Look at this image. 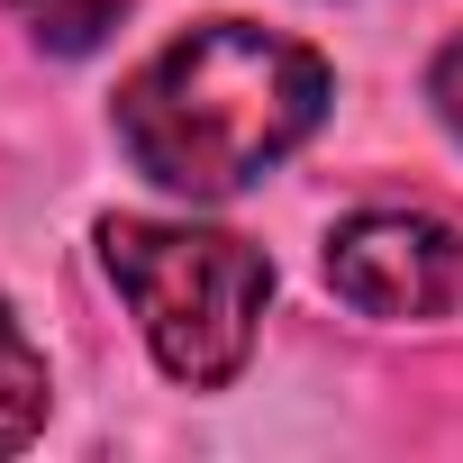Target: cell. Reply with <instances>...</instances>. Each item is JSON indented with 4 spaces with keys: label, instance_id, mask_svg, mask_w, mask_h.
<instances>
[{
    "label": "cell",
    "instance_id": "2",
    "mask_svg": "<svg viewBox=\"0 0 463 463\" xmlns=\"http://www.w3.org/2000/svg\"><path fill=\"white\" fill-rule=\"evenodd\" d=\"M100 264L128 291L146 354L182 391H218L246 373L264 300H273L264 246L200 227V218H100Z\"/></svg>",
    "mask_w": 463,
    "mask_h": 463
},
{
    "label": "cell",
    "instance_id": "6",
    "mask_svg": "<svg viewBox=\"0 0 463 463\" xmlns=\"http://www.w3.org/2000/svg\"><path fill=\"white\" fill-rule=\"evenodd\" d=\"M427 100H436V118L463 137V37H445V55L427 64Z\"/></svg>",
    "mask_w": 463,
    "mask_h": 463
},
{
    "label": "cell",
    "instance_id": "3",
    "mask_svg": "<svg viewBox=\"0 0 463 463\" xmlns=\"http://www.w3.org/2000/svg\"><path fill=\"white\" fill-rule=\"evenodd\" d=\"M327 291L364 318H445L463 309V227L436 209H354L327 227Z\"/></svg>",
    "mask_w": 463,
    "mask_h": 463
},
{
    "label": "cell",
    "instance_id": "4",
    "mask_svg": "<svg viewBox=\"0 0 463 463\" xmlns=\"http://www.w3.org/2000/svg\"><path fill=\"white\" fill-rule=\"evenodd\" d=\"M46 409H55V382H46V354L28 345V327H19V309L0 300V454H19L37 427H46Z\"/></svg>",
    "mask_w": 463,
    "mask_h": 463
},
{
    "label": "cell",
    "instance_id": "5",
    "mask_svg": "<svg viewBox=\"0 0 463 463\" xmlns=\"http://www.w3.org/2000/svg\"><path fill=\"white\" fill-rule=\"evenodd\" d=\"M10 10L28 19L37 46H55V55H91V46L128 19V0H10Z\"/></svg>",
    "mask_w": 463,
    "mask_h": 463
},
{
    "label": "cell",
    "instance_id": "1",
    "mask_svg": "<svg viewBox=\"0 0 463 463\" xmlns=\"http://www.w3.org/2000/svg\"><path fill=\"white\" fill-rule=\"evenodd\" d=\"M327 55L255 19H209L118 82V146L173 200H237L327 118Z\"/></svg>",
    "mask_w": 463,
    "mask_h": 463
}]
</instances>
